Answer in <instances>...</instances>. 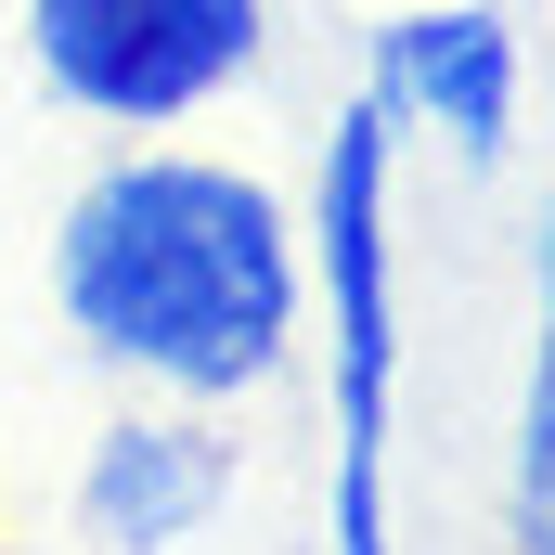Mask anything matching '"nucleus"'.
Listing matches in <instances>:
<instances>
[{"label": "nucleus", "instance_id": "nucleus-1", "mask_svg": "<svg viewBox=\"0 0 555 555\" xmlns=\"http://www.w3.org/2000/svg\"><path fill=\"white\" fill-rule=\"evenodd\" d=\"M52 297L91 362L168 401H246L284 375L297 336V220L272 181L220 155H117L78 181L52 233Z\"/></svg>", "mask_w": 555, "mask_h": 555}, {"label": "nucleus", "instance_id": "nucleus-2", "mask_svg": "<svg viewBox=\"0 0 555 555\" xmlns=\"http://www.w3.org/2000/svg\"><path fill=\"white\" fill-rule=\"evenodd\" d=\"M401 130L362 91L323 142V297H336V555H388V401H401V220H388Z\"/></svg>", "mask_w": 555, "mask_h": 555}, {"label": "nucleus", "instance_id": "nucleus-3", "mask_svg": "<svg viewBox=\"0 0 555 555\" xmlns=\"http://www.w3.org/2000/svg\"><path fill=\"white\" fill-rule=\"evenodd\" d=\"M272 0H26V52L78 117L168 130L259 65Z\"/></svg>", "mask_w": 555, "mask_h": 555}, {"label": "nucleus", "instance_id": "nucleus-4", "mask_svg": "<svg viewBox=\"0 0 555 555\" xmlns=\"http://www.w3.org/2000/svg\"><path fill=\"white\" fill-rule=\"evenodd\" d=\"M375 104H388V130H439L465 168H491L504 130H517V26L491 0L401 13L375 39Z\"/></svg>", "mask_w": 555, "mask_h": 555}, {"label": "nucleus", "instance_id": "nucleus-5", "mask_svg": "<svg viewBox=\"0 0 555 555\" xmlns=\"http://www.w3.org/2000/svg\"><path fill=\"white\" fill-rule=\"evenodd\" d=\"M233 504V439L194 414H117L78 465V530L104 555H181Z\"/></svg>", "mask_w": 555, "mask_h": 555}, {"label": "nucleus", "instance_id": "nucleus-6", "mask_svg": "<svg viewBox=\"0 0 555 555\" xmlns=\"http://www.w3.org/2000/svg\"><path fill=\"white\" fill-rule=\"evenodd\" d=\"M504 530L555 555V194L530 220V375H517V452H504Z\"/></svg>", "mask_w": 555, "mask_h": 555}]
</instances>
